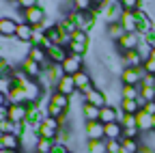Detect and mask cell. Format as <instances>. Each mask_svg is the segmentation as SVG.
<instances>
[{
  "instance_id": "1",
  "label": "cell",
  "mask_w": 155,
  "mask_h": 153,
  "mask_svg": "<svg viewBox=\"0 0 155 153\" xmlns=\"http://www.w3.org/2000/svg\"><path fill=\"white\" fill-rule=\"evenodd\" d=\"M63 67L61 65H54V63H48V65H43V71H41V75H39V84H41L43 88L45 86H50V84H54V88H56V84H58V80L63 78Z\"/></svg>"
},
{
  "instance_id": "2",
  "label": "cell",
  "mask_w": 155,
  "mask_h": 153,
  "mask_svg": "<svg viewBox=\"0 0 155 153\" xmlns=\"http://www.w3.org/2000/svg\"><path fill=\"white\" fill-rule=\"evenodd\" d=\"M58 131H61V123L58 119H52V117H43V121L39 123L37 127V134L39 138H48V140H58Z\"/></svg>"
},
{
  "instance_id": "3",
  "label": "cell",
  "mask_w": 155,
  "mask_h": 153,
  "mask_svg": "<svg viewBox=\"0 0 155 153\" xmlns=\"http://www.w3.org/2000/svg\"><path fill=\"white\" fill-rule=\"evenodd\" d=\"M142 67H123L121 71V84H131V86H140L142 82Z\"/></svg>"
},
{
  "instance_id": "4",
  "label": "cell",
  "mask_w": 155,
  "mask_h": 153,
  "mask_svg": "<svg viewBox=\"0 0 155 153\" xmlns=\"http://www.w3.org/2000/svg\"><path fill=\"white\" fill-rule=\"evenodd\" d=\"M140 41H142V35L140 32H125L119 41H116V48H119V52L123 54V52H127V50H136L140 45Z\"/></svg>"
},
{
  "instance_id": "5",
  "label": "cell",
  "mask_w": 155,
  "mask_h": 153,
  "mask_svg": "<svg viewBox=\"0 0 155 153\" xmlns=\"http://www.w3.org/2000/svg\"><path fill=\"white\" fill-rule=\"evenodd\" d=\"M82 65H84V56H75V54H69L61 63L65 75H75L78 71H82Z\"/></svg>"
},
{
  "instance_id": "6",
  "label": "cell",
  "mask_w": 155,
  "mask_h": 153,
  "mask_svg": "<svg viewBox=\"0 0 155 153\" xmlns=\"http://www.w3.org/2000/svg\"><path fill=\"white\" fill-rule=\"evenodd\" d=\"M22 15H24V22H26V24H30L32 28H35V26H41V24H45V11H43L41 7L26 9Z\"/></svg>"
},
{
  "instance_id": "7",
  "label": "cell",
  "mask_w": 155,
  "mask_h": 153,
  "mask_svg": "<svg viewBox=\"0 0 155 153\" xmlns=\"http://www.w3.org/2000/svg\"><path fill=\"white\" fill-rule=\"evenodd\" d=\"M84 134H86V140H104L106 138L104 123L101 121H86L84 123Z\"/></svg>"
},
{
  "instance_id": "8",
  "label": "cell",
  "mask_w": 155,
  "mask_h": 153,
  "mask_svg": "<svg viewBox=\"0 0 155 153\" xmlns=\"http://www.w3.org/2000/svg\"><path fill=\"white\" fill-rule=\"evenodd\" d=\"M45 35H48V39L54 43V45H67L69 43V35L58 26V24H54V26H48V30H45Z\"/></svg>"
},
{
  "instance_id": "9",
  "label": "cell",
  "mask_w": 155,
  "mask_h": 153,
  "mask_svg": "<svg viewBox=\"0 0 155 153\" xmlns=\"http://www.w3.org/2000/svg\"><path fill=\"white\" fill-rule=\"evenodd\" d=\"M17 67L22 69V71H24V75H28L30 80H39V75H41V71H43V67L39 65V63H35L32 58H28V56H26V58L19 63Z\"/></svg>"
},
{
  "instance_id": "10",
  "label": "cell",
  "mask_w": 155,
  "mask_h": 153,
  "mask_svg": "<svg viewBox=\"0 0 155 153\" xmlns=\"http://www.w3.org/2000/svg\"><path fill=\"white\" fill-rule=\"evenodd\" d=\"M84 101L97 106V108H106L108 106V93H104L101 88H91L86 95H84Z\"/></svg>"
},
{
  "instance_id": "11",
  "label": "cell",
  "mask_w": 155,
  "mask_h": 153,
  "mask_svg": "<svg viewBox=\"0 0 155 153\" xmlns=\"http://www.w3.org/2000/svg\"><path fill=\"white\" fill-rule=\"evenodd\" d=\"M54 91H56V93L67 95V97L75 95V93H78V88H75V80H73V75H63V78L58 80V84H56V88H54Z\"/></svg>"
},
{
  "instance_id": "12",
  "label": "cell",
  "mask_w": 155,
  "mask_h": 153,
  "mask_svg": "<svg viewBox=\"0 0 155 153\" xmlns=\"http://www.w3.org/2000/svg\"><path fill=\"white\" fill-rule=\"evenodd\" d=\"M48 52V61L50 63H54V65H61L67 56H69V50H67V45H52L50 50H45Z\"/></svg>"
},
{
  "instance_id": "13",
  "label": "cell",
  "mask_w": 155,
  "mask_h": 153,
  "mask_svg": "<svg viewBox=\"0 0 155 153\" xmlns=\"http://www.w3.org/2000/svg\"><path fill=\"white\" fill-rule=\"evenodd\" d=\"M121 108H114V106H106V108H101V112H99V121L104 123V125H108V123H116L121 119Z\"/></svg>"
},
{
  "instance_id": "14",
  "label": "cell",
  "mask_w": 155,
  "mask_h": 153,
  "mask_svg": "<svg viewBox=\"0 0 155 153\" xmlns=\"http://www.w3.org/2000/svg\"><path fill=\"white\" fill-rule=\"evenodd\" d=\"M136 125H138V129L142 134H149V131H153V117L140 108L138 114H136Z\"/></svg>"
},
{
  "instance_id": "15",
  "label": "cell",
  "mask_w": 155,
  "mask_h": 153,
  "mask_svg": "<svg viewBox=\"0 0 155 153\" xmlns=\"http://www.w3.org/2000/svg\"><path fill=\"white\" fill-rule=\"evenodd\" d=\"M0 149L19 151L22 149V138L15 136V134H2V136H0Z\"/></svg>"
},
{
  "instance_id": "16",
  "label": "cell",
  "mask_w": 155,
  "mask_h": 153,
  "mask_svg": "<svg viewBox=\"0 0 155 153\" xmlns=\"http://www.w3.org/2000/svg\"><path fill=\"white\" fill-rule=\"evenodd\" d=\"M28 117V106L19 104V106H9V121L13 123H24Z\"/></svg>"
},
{
  "instance_id": "17",
  "label": "cell",
  "mask_w": 155,
  "mask_h": 153,
  "mask_svg": "<svg viewBox=\"0 0 155 153\" xmlns=\"http://www.w3.org/2000/svg\"><path fill=\"white\" fill-rule=\"evenodd\" d=\"M32 35H35V30H32L30 24H26V22H19V24H17V32H15V39H17V41L32 43Z\"/></svg>"
},
{
  "instance_id": "18",
  "label": "cell",
  "mask_w": 155,
  "mask_h": 153,
  "mask_svg": "<svg viewBox=\"0 0 155 153\" xmlns=\"http://www.w3.org/2000/svg\"><path fill=\"white\" fill-rule=\"evenodd\" d=\"M17 24L13 17H0V37H15L17 32Z\"/></svg>"
},
{
  "instance_id": "19",
  "label": "cell",
  "mask_w": 155,
  "mask_h": 153,
  "mask_svg": "<svg viewBox=\"0 0 155 153\" xmlns=\"http://www.w3.org/2000/svg\"><path fill=\"white\" fill-rule=\"evenodd\" d=\"M121 58H123L125 67H142V63H144V58L138 54V50H127V52H123Z\"/></svg>"
},
{
  "instance_id": "20",
  "label": "cell",
  "mask_w": 155,
  "mask_h": 153,
  "mask_svg": "<svg viewBox=\"0 0 155 153\" xmlns=\"http://www.w3.org/2000/svg\"><path fill=\"white\" fill-rule=\"evenodd\" d=\"M121 24L127 32H138V17H136V11H123Z\"/></svg>"
},
{
  "instance_id": "21",
  "label": "cell",
  "mask_w": 155,
  "mask_h": 153,
  "mask_svg": "<svg viewBox=\"0 0 155 153\" xmlns=\"http://www.w3.org/2000/svg\"><path fill=\"white\" fill-rule=\"evenodd\" d=\"M104 134H106V140H121L123 138V125L119 121L108 123V125H104Z\"/></svg>"
},
{
  "instance_id": "22",
  "label": "cell",
  "mask_w": 155,
  "mask_h": 153,
  "mask_svg": "<svg viewBox=\"0 0 155 153\" xmlns=\"http://www.w3.org/2000/svg\"><path fill=\"white\" fill-rule=\"evenodd\" d=\"M26 56H28V58H32L35 63H39L41 67L50 63V61H48V52H45L43 48H37V45H30V50H28Z\"/></svg>"
},
{
  "instance_id": "23",
  "label": "cell",
  "mask_w": 155,
  "mask_h": 153,
  "mask_svg": "<svg viewBox=\"0 0 155 153\" xmlns=\"http://www.w3.org/2000/svg\"><path fill=\"white\" fill-rule=\"evenodd\" d=\"M125 32H127V30L123 28V24H121V22H114V24H108V26H106V35H108V39H112L114 43L119 41Z\"/></svg>"
},
{
  "instance_id": "24",
  "label": "cell",
  "mask_w": 155,
  "mask_h": 153,
  "mask_svg": "<svg viewBox=\"0 0 155 153\" xmlns=\"http://www.w3.org/2000/svg\"><path fill=\"white\" fill-rule=\"evenodd\" d=\"M140 138H121V151L123 153H140Z\"/></svg>"
},
{
  "instance_id": "25",
  "label": "cell",
  "mask_w": 155,
  "mask_h": 153,
  "mask_svg": "<svg viewBox=\"0 0 155 153\" xmlns=\"http://www.w3.org/2000/svg\"><path fill=\"white\" fill-rule=\"evenodd\" d=\"M99 112H101V108H97V106H93L88 101L82 104V117H84V121H99Z\"/></svg>"
},
{
  "instance_id": "26",
  "label": "cell",
  "mask_w": 155,
  "mask_h": 153,
  "mask_svg": "<svg viewBox=\"0 0 155 153\" xmlns=\"http://www.w3.org/2000/svg\"><path fill=\"white\" fill-rule=\"evenodd\" d=\"M121 99H140V86H131V84H121Z\"/></svg>"
},
{
  "instance_id": "27",
  "label": "cell",
  "mask_w": 155,
  "mask_h": 153,
  "mask_svg": "<svg viewBox=\"0 0 155 153\" xmlns=\"http://www.w3.org/2000/svg\"><path fill=\"white\" fill-rule=\"evenodd\" d=\"M50 101L54 106H58V108H63V110H69L71 108V97H67V95H63V93H56V91L52 93Z\"/></svg>"
},
{
  "instance_id": "28",
  "label": "cell",
  "mask_w": 155,
  "mask_h": 153,
  "mask_svg": "<svg viewBox=\"0 0 155 153\" xmlns=\"http://www.w3.org/2000/svg\"><path fill=\"white\" fill-rule=\"evenodd\" d=\"M121 112L123 114H138L140 110V101L138 99H121Z\"/></svg>"
},
{
  "instance_id": "29",
  "label": "cell",
  "mask_w": 155,
  "mask_h": 153,
  "mask_svg": "<svg viewBox=\"0 0 155 153\" xmlns=\"http://www.w3.org/2000/svg\"><path fill=\"white\" fill-rule=\"evenodd\" d=\"M86 151L88 153H108V140H86Z\"/></svg>"
},
{
  "instance_id": "30",
  "label": "cell",
  "mask_w": 155,
  "mask_h": 153,
  "mask_svg": "<svg viewBox=\"0 0 155 153\" xmlns=\"http://www.w3.org/2000/svg\"><path fill=\"white\" fill-rule=\"evenodd\" d=\"M69 41H75V43L88 45V43H91V35H88V32H84V30H75V32L69 37Z\"/></svg>"
},
{
  "instance_id": "31",
  "label": "cell",
  "mask_w": 155,
  "mask_h": 153,
  "mask_svg": "<svg viewBox=\"0 0 155 153\" xmlns=\"http://www.w3.org/2000/svg\"><path fill=\"white\" fill-rule=\"evenodd\" d=\"M67 50H69V54H75V56H84V54H86V50H88V45H82V43L69 41V43H67Z\"/></svg>"
},
{
  "instance_id": "32",
  "label": "cell",
  "mask_w": 155,
  "mask_h": 153,
  "mask_svg": "<svg viewBox=\"0 0 155 153\" xmlns=\"http://www.w3.org/2000/svg\"><path fill=\"white\" fill-rule=\"evenodd\" d=\"M140 99L147 101H155V88L153 86H140Z\"/></svg>"
},
{
  "instance_id": "33",
  "label": "cell",
  "mask_w": 155,
  "mask_h": 153,
  "mask_svg": "<svg viewBox=\"0 0 155 153\" xmlns=\"http://www.w3.org/2000/svg\"><path fill=\"white\" fill-rule=\"evenodd\" d=\"M67 114V110H63V108H58V106H54L52 101L48 104V117H52V119H63Z\"/></svg>"
},
{
  "instance_id": "34",
  "label": "cell",
  "mask_w": 155,
  "mask_h": 153,
  "mask_svg": "<svg viewBox=\"0 0 155 153\" xmlns=\"http://www.w3.org/2000/svg\"><path fill=\"white\" fill-rule=\"evenodd\" d=\"M56 140H48V138H39L37 140V151H43V153H52V147H54Z\"/></svg>"
},
{
  "instance_id": "35",
  "label": "cell",
  "mask_w": 155,
  "mask_h": 153,
  "mask_svg": "<svg viewBox=\"0 0 155 153\" xmlns=\"http://www.w3.org/2000/svg\"><path fill=\"white\" fill-rule=\"evenodd\" d=\"M125 11H138L140 9V0H116Z\"/></svg>"
},
{
  "instance_id": "36",
  "label": "cell",
  "mask_w": 155,
  "mask_h": 153,
  "mask_svg": "<svg viewBox=\"0 0 155 153\" xmlns=\"http://www.w3.org/2000/svg\"><path fill=\"white\" fill-rule=\"evenodd\" d=\"M119 123L123 125V129L125 127H138V125H136V114H121Z\"/></svg>"
},
{
  "instance_id": "37",
  "label": "cell",
  "mask_w": 155,
  "mask_h": 153,
  "mask_svg": "<svg viewBox=\"0 0 155 153\" xmlns=\"http://www.w3.org/2000/svg\"><path fill=\"white\" fill-rule=\"evenodd\" d=\"M93 2L95 0H73L75 11H93Z\"/></svg>"
},
{
  "instance_id": "38",
  "label": "cell",
  "mask_w": 155,
  "mask_h": 153,
  "mask_svg": "<svg viewBox=\"0 0 155 153\" xmlns=\"http://www.w3.org/2000/svg\"><path fill=\"white\" fill-rule=\"evenodd\" d=\"M15 7H19V9H32V7H39V0H15L13 2Z\"/></svg>"
},
{
  "instance_id": "39",
  "label": "cell",
  "mask_w": 155,
  "mask_h": 153,
  "mask_svg": "<svg viewBox=\"0 0 155 153\" xmlns=\"http://www.w3.org/2000/svg\"><path fill=\"white\" fill-rule=\"evenodd\" d=\"M123 138H142V131L138 127H125L123 129Z\"/></svg>"
},
{
  "instance_id": "40",
  "label": "cell",
  "mask_w": 155,
  "mask_h": 153,
  "mask_svg": "<svg viewBox=\"0 0 155 153\" xmlns=\"http://www.w3.org/2000/svg\"><path fill=\"white\" fill-rule=\"evenodd\" d=\"M142 71H144V73L155 75V61H153V58H147V61L142 63Z\"/></svg>"
},
{
  "instance_id": "41",
  "label": "cell",
  "mask_w": 155,
  "mask_h": 153,
  "mask_svg": "<svg viewBox=\"0 0 155 153\" xmlns=\"http://www.w3.org/2000/svg\"><path fill=\"white\" fill-rule=\"evenodd\" d=\"M71 149H69V145H65V142H54V147H52V153H69Z\"/></svg>"
},
{
  "instance_id": "42",
  "label": "cell",
  "mask_w": 155,
  "mask_h": 153,
  "mask_svg": "<svg viewBox=\"0 0 155 153\" xmlns=\"http://www.w3.org/2000/svg\"><path fill=\"white\" fill-rule=\"evenodd\" d=\"M142 41L149 45V48H155V28L151 30V32H147L144 37H142Z\"/></svg>"
},
{
  "instance_id": "43",
  "label": "cell",
  "mask_w": 155,
  "mask_h": 153,
  "mask_svg": "<svg viewBox=\"0 0 155 153\" xmlns=\"http://www.w3.org/2000/svg\"><path fill=\"white\" fill-rule=\"evenodd\" d=\"M9 121V106H0V123Z\"/></svg>"
},
{
  "instance_id": "44",
  "label": "cell",
  "mask_w": 155,
  "mask_h": 153,
  "mask_svg": "<svg viewBox=\"0 0 155 153\" xmlns=\"http://www.w3.org/2000/svg\"><path fill=\"white\" fill-rule=\"evenodd\" d=\"M108 151H121V140H108Z\"/></svg>"
},
{
  "instance_id": "45",
  "label": "cell",
  "mask_w": 155,
  "mask_h": 153,
  "mask_svg": "<svg viewBox=\"0 0 155 153\" xmlns=\"http://www.w3.org/2000/svg\"><path fill=\"white\" fill-rule=\"evenodd\" d=\"M142 110H144V112H149L151 117H153V114H155V101H147V104L142 106Z\"/></svg>"
},
{
  "instance_id": "46",
  "label": "cell",
  "mask_w": 155,
  "mask_h": 153,
  "mask_svg": "<svg viewBox=\"0 0 155 153\" xmlns=\"http://www.w3.org/2000/svg\"><path fill=\"white\" fill-rule=\"evenodd\" d=\"M0 106H9V97L5 93H0Z\"/></svg>"
},
{
  "instance_id": "47",
  "label": "cell",
  "mask_w": 155,
  "mask_h": 153,
  "mask_svg": "<svg viewBox=\"0 0 155 153\" xmlns=\"http://www.w3.org/2000/svg\"><path fill=\"white\" fill-rule=\"evenodd\" d=\"M149 58H153V61H155V48L151 50V54H149Z\"/></svg>"
},
{
  "instance_id": "48",
  "label": "cell",
  "mask_w": 155,
  "mask_h": 153,
  "mask_svg": "<svg viewBox=\"0 0 155 153\" xmlns=\"http://www.w3.org/2000/svg\"><path fill=\"white\" fill-rule=\"evenodd\" d=\"M153 131H155V114H153Z\"/></svg>"
},
{
  "instance_id": "49",
  "label": "cell",
  "mask_w": 155,
  "mask_h": 153,
  "mask_svg": "<svg viewBox=\"0 0 155 153\" xmlns=\"http://www.w3.org/2000/svg\"><path fill=\"white\" fill-rule=\"evenodd\" d=\"M108 153H123V151H108Z\"/></svg>"
},
{
  "instance_id": "50",
  "label": "cell",
  "mask_w": 155,
  "mask_h": 153,
  "mask_svg": "<svg viewBox=\"0 0 155 153\" xmlns=\"http://www.w3.org/2000/svg\"><path fill=\"white\" fill-rule=\"evenodd\" d=\"M32 153H43V151H37V149H35V151H32Z\"/></svg>"
},
{
  "instance_id": "51",
  "label": "cell",
  "mask_w": 155,
  "mask_h": 153,
  "mask_svg": "<svg viewBox=\"0 0 155 153\" xmlns=\"http://www.w3.org/2000/svg\"><path fill=\"white\" fill-rule=\"evenodd\" d=\"M69 153H75V151H69Z\"/></svg>"
},
{
  "instance_id": "52",
  "label": "cell",
  "mask_w": 155,
  "mask_h": 153,
  "mask_svg": "<svg viewBox=\"0 0 155 153\" xmlns=\"http://www.w3.org/2000/svg\"><path fill=\"white\" fill-rule=\"evenodd\" d=\"M13 2H15V0H13Z\"/></svg>"
}]
</instances>
